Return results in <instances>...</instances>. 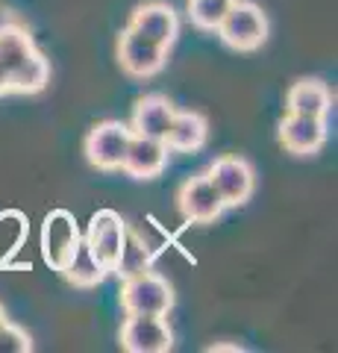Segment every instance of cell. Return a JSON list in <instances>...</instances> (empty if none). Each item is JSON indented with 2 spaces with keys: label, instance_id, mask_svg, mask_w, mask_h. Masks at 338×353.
<instances>
[{
  "label": "cell",
  "instance_id": "17",
  "mask_svg": "<svg viewBox=\"0 0 338 353\" xmlns=\"http://www.w3.org/2000/svg\"><path fill=\"white\" fill-rule=\"evenodd\" d=\"M154 259H156V253L147 248V241L127 227L121 253H118V259H115V265H112V271H109V274H115L118 280L138 277V274H145V271L154 268Z\"/></svg>",
  "mask_w": 338,
  "mask_h": 353
},
{
  "label": "cell",
  "instance_id": "3",
  "mask_svg": "<svg viewBox=\"0 0 338 353\" xmlns=\"http://www.w3.org/2000/svg\"><path fill=\"white\" fill-rule=\"evenodd\" d=\"M133 141V130L124 121H101L85 136V159L97 171H121V162L127 157V148Z\"/></svg>",
  "mask_w": 338,
  "mask_h": 353
},
{
  "label": "cell",
  "instance_id": "8",
  "mask_svg": "<svg viewBox=\"0 0 338 353\" xmlns=\"http://www.w3.org/2000/svg\"><path fill=\"white\" fill-rule=\"evenodd\" d=\"M127 27L133 30V32H138V36L156 41L159 48H165V50L180 36V18H177V12H173L168 3H162V0L138 3L133 9V15H129V24Z\"/></svg>",
  "mask_w": 338,
  "mask_h": 353
},
{
  "label": "cell",
  "instance_id": "19",
  "mask_svg": "<svg viewBox=\"0 0 338 353\" xmlns=\"http://www.w3.org/2000/svg\"><path fill=\"white\" fill-rule=\"evenodd\" d=\"M47 83H50V62L45 53L36 50L12 74V94H39L47 88Z\"/></svg>",
  "mask_w": 338,
  "mask_h": 353
},
{
  "label": "cell",
  "instance_id": "13",
  "mask_svg": "<svg viewBox=\"0 0 338 353\" xmlns=\"http://www.w3.org/2000/svg\"><path fill=\"white\" fill-rule=\"evenodd\" d=\"M168 157H171V150L165 141L147 139V136H133V141H129V148H127V157L121 162V171L129 174L133 180H154V176L165 171Z\"/></svg>",
  "mask_w": 338,
  "mask_h": 353
},
{
  "label": "cell",
  "instance_id": "9",
  "mask_svg": "<svg viewBox=\"0 0 338 353\" xmlns=\"http://www.w3.org/2000/svg\"><path fill=\"white\" fill-rule=\"evenodd\" d=\"M177 206L185 221H191V224H209V221L221 218L224 212V201L218 189L212 185L209 176H191V180H185L180 185V194H177Z\"/></svg>",
  "mask_w": 338,
  "mask_h": 353
},
{
  "label": "cell",
  "instance_id": "4",
  "mask_svg": "<svg viewBox=\"0 0 338 353\" xmlns=\"http://www.w3.org/2000/svg\"><path fill=\"white\" fill-rule=\"evenodd\" d=\"M206 176L221 194L224 206H244L256 189V174L250 168V162L242 157H218L209 165Z\"/></svg>",
  "mask_w": 338,
  "mask_h": 353
},
{
  "label": "cell",
  "instance_id": "11",
  "mask_svg": "<svg viewBox=\"0 0 338 353\" xmlns=\"http://www.w3.org/2000/svg\"><path fill=\"white\" fill-rule=\"evenodd\" d=\"M279 145L294 157H312L326 145V121L286 112L279 121Z\"/></svg>",
  "mask_w": 338,
  "mask_h": 353
},
{
  "label": "cell",
  "instance_id": "7",
  "mask_svg": "<svg viewBox=\"0 0 338 353\" xmlns=\"http://www.w3.org/2000/svg\"><path fill=\"white\" fill-rule=\"evenodd\" d=\"M118 62H121V68L129 77L147 80V77H154V74H159L162 68H165L168 50L127 27L121 36H118Z\"/></svg>",
  "mask_w": 338,
  "mask_h": 353
},
{
  "label": "cell",
  "instance_id": "16",
  "mask_svg": "<svg viewBox=\"0 0 338 353\" xmlns=\"http://www.w3.org/2000/svg\"><path fill=\"white\" fill-rule=\"evenodd\" d=\"M36 50H39L36 41H32V36L27 32L24 24L12 21V24H3V27H0V68L9 74V80H12V74H15Z\"/></svg>",
  "mask_w": 338,
  "mask_h": 353
},
{
  "label": "cell",
  "instance_id": "22",
  "mask_svg": "<svg viewBox=\"0 0 338 353\" xmlns=\"http://www.w3.org/2000/svg\"><path fill=\"white\" fill-rule=\"evenodd\" d=\"M3 94H12V80H9V74L0 68V97Z\"/></svg>",
  "mask_w": 338,
  "mask_h": 353
},
{
  "label": "cell",
  "instance_id": "6",
  "mask_svg": "<svg viewBox=\"0 0 338 353\" xmlns=\"http://www.w3.org/2000/svg\"><path fill=\"white\" fill-rule=\"evenodd\" d=\"M121 347L127 353H168L173 333L165 315H127L121 324Z\"/></svg>",
  "mask_w": 338,
  "mask_h": 353
},
{
  "label": "cell",
  "instance_id": "10",
  "mask_svg": "<svg viewBox=\"0 0 338 353\" xmlns=\"http://www.w3.org/2000/svg\"><path fill=\"white\" fill-rule=\"evenodd\" d=\"M124 233H127V221L112 212V209H101L94 212L92 221H89V233H85V245L92 248V253L101 259L109 271L121 253V245H124Z\"/></svg>",
  "mask_w": 338,
  "mask_h": 353
},
{
  "label": "cell",
  "instance_id": "2",
  "mask_svg": "<svg viewBox=\"0 0 338 353\" xmlns=\"http://www.w3.org/2000/svg\"><path fill=\"white\" fill-rule=\"evenodd\" d=\"M121 306L127 315H168L173 306V289L154 268L138 277L121 280Z\"/></svg>",
  "mask_w": 338,
  "mask_h": 353
},
{
  "label": "cell",
  "instance_id": "23",
  "mask_svg": "<svg viewBox=\"0 0 338 353\" xmlns=\"http://www.w3.org/2000/svg\"><path fill=\"white\" fill-rule=\"evenodd\" d=\"M9 321V318H6V312H3V306H0V327H3Z\"/></svg>",
  "mask_w": 338,
  "mask_h": 353
},
{
  "label": "cell",
  "instance_id": "20",
  "mask_svg": "<svg viewBox=\"0 0 338 353\" xmlns=\"http://www.w3.org/2000/svg\"><path fill=\"white\" fill-rule=\"evenodd\" d=\"M230 6H233V0H189V21L198 30L215 32Z\"/></svg>",
  "mask_w": 338,
  "mask_h": 353
},
{
  "label": "cell",
  "instance_id": "15",
  "mask_svg": "<svg viewBox=\"0 0 338 353\" xmlns=\"http://www.w3.org/2000/svg\"><path fill=\"white\" fill-rule=\"evenodd\" d=\"M209 139V121L200 112H177L165 136L171 153H198Z\"/></svg>",
  "mask_w": 338,
  "mask_h": 353
},
{
  "label": "cell",
  "instance_id": "5",
  "mask_svg": "<svg viewBox=\"0 0 338 353\" xmlns=\"http://www.w3.org/2000/svg\"><path fill=\"white\" fill-rule=\"evenodd\" d=\"M80 227L68 209H53L41 224V256L53 271H62L80 241Z\"/></svg>",
  "mask_w": 338,
  "mask_h": 353
},
{
  "label": "cell",
  "instance_id": "14",
  "mask_svg": "<svg viewBox=\"0 0 338 353\" xmlns=\"http://www.w3.org/2000/svg\"><path fill=\"white\" fill-rule=\"evenodd\" d=\"M286 106L291 115H309V118H324L330 115L332 109V92L326 88L324 80H315V77H303L288 88Z\"/></svg>",
  "mask_w": 338,
  "mask_h": 353
},
{
  "label": "cell",
  "instance_id": "12",
  "mask_svg": "<svg viewBox=\"0 0 338 353\" xmlns=\"http://www.w3.org/2000/svg\"><path fill=\"white\" fill-rule=\"evenodd\" d=\"M173 115H177V106H173L168 97H162V94H145V97H138L136 106H133L129 130H133V136H147V139L165 141Z\"/></svg>",
  "mask_w": 338,
  "mask_h": 353
},
{
  "label": "cell",
  "instance_id": "21",
  "mask_svg": "<svg viewBox=\"0 0 338 353\" xmlns=\"http://www.w3.org/2000/svg\"><path fill=\"white\" fill-rule=\"evenodd\" d=\"M30 350H32V339L27 330H21L9 321L0 327V353H30Z\"/></svg>",
  "mask_w": 338,
  "mask_h": 353
},
{
  "label": "cell",
  "instance_id": "1",
  "mask_svg": "<svg viewBox=\"0 0 338 353\" xmlns=\"http://www.w3.org/2000/svg\"><path fill=\"white\" fill-rule=\"evenodd\" d=\"M215 32L221 36L226 48L238 53H253L268 41V15L253 0H233V6L226 9V15Z\"/></svg>",
  "mask_w": 338,
  "mask_h": 353
},
{
  "label": "cell",
  "instance_id": "18",
  "mask_svg": "<svg viewBox=\"0 0 338 353\" xmlns=\"http://www.w3.org/2000/svg\"><path fill=\"white\" fill-rule=\"evenodd\" d=\"M106 274H109V268L94 256L92 248L85 245L83 239L77 241V248H74V253H71V259L65 262V268H62V277L68 280L71 285H80V289L101 285L106 280Z\"/></svg>",
  "mask_w": 338,
  "mask_h": 353
}]
</instances>
